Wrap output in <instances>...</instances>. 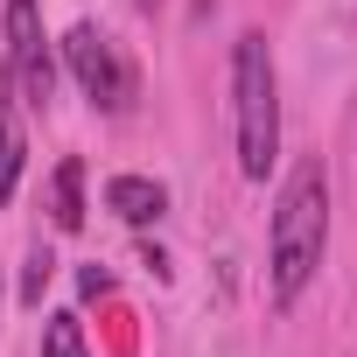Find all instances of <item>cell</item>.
<instances>
[{"mask_svg": "<svg viewBox=\"0 0 357 357\" xmlns=\"http://www.w3.org/2000/svg\"><path fill=\"white\" fill-rule=\"evenodd\" d=\"M266 252H273V294H280V301H294V294L315 280L322 252H329V175H322V161H315V154H308V161H294V175L280 183Z\"/></svg>", "mask_w": 357, "mask_h": 357, "instance_id": "1", "label": "cell"}, {"mask_svg": "<svg viewBox=\"0 0 357 357\" xmlns=\"http://www.w3.org/2000/svg\"><path fill=\"white\" fill-rule=\"evenodd\" d=\"M231 98H238V168L245 183H266V168L280 161V77L266 36L231 43Z\"/></svg>", "mask_w": 357, "mask_h": 357, "instance_id": "2", "label": "cell"}, {"mask_svg": "<svg viewBox=\"0 0 357 357\" xmlns=\"http://www.w3.org/2000/svg\"><path fill=\"white\" fill-rule=\"evenodd\" d=\"M63 63H70V77L84 84V98H91L98 112H126V105H133V63L119 56V43H112L105 29L77 22V29L63 36Z\"/></svg>", "mask_w": 357, "mask_h": 357, "instance_id": "3", "label": "cell"}, {"mask_svg": "<svg viewBox=\"0 0 357 357\" xmlns=\"http://www.w3.org/2000/svg\"><path fill=\"white\" fill-rule=\"evenodd\" d=\"M8 70L29 105H50L56 63H50V36H43V0H8Z\"/></svg>", "mask_w": 357, "mask_h": 357, "instance_id": "4", "label": "cell"}, {"mask_svg": "<svg viewBox=\"0 0 357 357\" xmlns=\"http://www.w3.org/2000/svg\"><path fill=\"white\" fill-rule=\"evenodd\" d=\"M105 211H119L126 225H161L168 190L154 183V175H112V183H105Z\"/></svg>", "mask_w": 357, "mask_h": 357, "instance_id": "5", "label": "cell"}, {"mask_svg": "<svg viewBox=\"0 0 357 357\" xmlns=\"http://www.w3.org/2000/svg\"><path fill=\"white\" fill-rule=\"evenodd\" d=\"M22 161H29V140H22V119H15L8 91H0V204L22 190Z\"/></svg>", "mask_w": 357, "mask_h": 357, "instance_id": "6", "label": "cell"}, {"mask_svg": "<svg viewBox=\"0 0 357 357\" xmlns=\"http://www.w3.org/2000/svg\"><path fill=\"white\" fill-rule=\"evenodd\" d=\"M50 218H56V231H77V225H84V161H63V168H56Z\"/></svg>", "mask_w": 357, "mask_h": 357, "instance_id": "7", "label": "cell"}, {"mask_svg": "<svg viewBox=\"0 0 357 357\" xmlns=\"http://www.w3.org/2000/svg\"><path fill=\"white\" fill-rule=\"evenodd\" d=\"M43 357H91L84 350V322L77 315H50L43 322Z\"/></svg>", "mask_w": 357, "mask_h": 357, "instance_id": "8", "label": "cell"}, {"mask_svg": "<svg viewBox=\"0 0 357 357\" xmlns=\"http://www.w3.org/2000/svg\"><path fill=\"white\" fill-rule=\"evenodd\" d=\"M50 273H56V259H50V252L36 245V252H29V280H22V294H29V301H43V287H50Z\"/></svg>", "mask_w": 357, "mask_h": 357, "instance_id": "9", "label": "cell"}, {"mask_svg": "<svg viewBox=\"0 0 357 357\" xmlns=\"http://www.w3.org/2000/svg\"><path fill=\"white\" fill-rule=\"evenodd\" d=\"M133 8H140V15H154V8H161V0H133Z\"/></svg>", "mask_w": 357, "mask_h": 357, "instance_id": "10", "label": "cell"}]
</instances>
